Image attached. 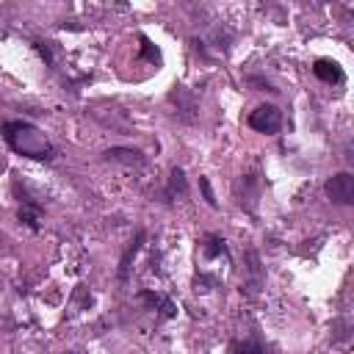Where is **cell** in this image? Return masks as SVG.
<instances>
[{
	"instance_id": "cell-1",
	"label": "cell",
	"mask_w": 354,
	"mask_h": 354,
	"mask_svg": "<svg viewBox=\"0 0 354 354\" xmlns=\"http://www.w3.org/2000/svg\"><path fill=\"white\" fill-rule=\"evenodd\" d=\"M3 136L9 141V147L25 158H36V161H47L53 155V147L47 136L34 127L31 122H6L3 125Z\"/></svg>"
},
{
	"instance_id": "cell-2",
	"label": "cell",
	"mask_w": 354,
	"mask_h": 354,
	"mask_svg": "<svg viewBox=\"0 0 354 354\" xmlns=\"http://www.w3.org/2000/svg\"><path fill=\"white\" fill-rule=\"evenodd\" d=\"M249 127L257 130V133H266V136L279 133V127H282V114H279V108H274V105H260V108H255V111L249 114Z\"/></svg>"
},
{
	"instance_id": "cell-3",
	"label": "cell",
	"mask_w": 354,
	"mask_h": 354,
	"mask_svg": "<svg viewBox=\"0 0 354 354\" xmlns=\"http://www.w3.org/2000/svg\"><path fill=\"white\" fill-rule=\"evenodd\" d=\"M327 197L338 205H351L354 202V177L351 175H335L329 183H327Z\"/></svg>"
},
{
	"instance_id": "cell-4",
	"label": "cell",
	"mask_w": 354,
	"mask_h": 354,
	"mask_svg": "<svg viewBox=\"0 0 354 354\" xmlns=\"http://www.w3.org/2000/svg\"><path fill=\"white\" fill-rule=\"evenodd\" d=\"M313 73H316V78L324 81V84H340V81L346 78V75H343V66H340L338 61H332V58H318L316 66H313Z\"/></svg>"
},
{
	"instance_id": "cell-5",
	"label": "cell",
	"mask_w": 354,
	"mask_h": 354,
	"mask_svg": "<svg viewBox=\"0 0 354 354\" xmlns=\"http://www.w3.org/2000/svg\"><path fill=\"white\" fill-rule=\"evenodd\" d=\"M199 186H202V191H205V199H207V205H210V207H216L214 191H210V186H207V180H205V177H199Z\"/></svg>"
}]
</instances>
